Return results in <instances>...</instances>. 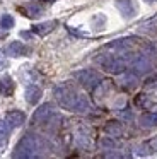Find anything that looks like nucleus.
<instances>
[{"mask_svg":"<svg viewBox=\"0 0 157 159\" xmlns=\"http://www.w3.org/2000/svg\"><path fill=\"white\" fill-rule=\"evenodd\" d=\"M53 94L56 98L58 104L68 111H75V113H87L91 110V103L85 96L78 94L68 84H60L53 89Z\"/></svg>","mask_w":157,"mask_h":159,"instance_id":"nucleus-1","label":"nucleus"},{"mask_svg":"<svg viewBox=\"0 0 157 159\" xmlns=\"http://www.w3.org/2000/svg\"><path fill=\"white\" fill-rule=\"evenodd\" d=\"M46 149L44 140L39 135L34 134H26L19 142H17L16 149H14L12 156L19 159H31V157H39L43 151Z\"/></svg>","mask_w":157,"mask_h":159,"instance_id":"nucleus-2","label":"nucleus"},{"mask_svg":"<svg viewBox=\"0 0 157 159\" xmlns=\"http://www.w3.org/2000/svg\"><path fill=\"white\" fill-rule=\"evenodd\" d=\"M135 57L132 55H101L96 58V62L109 74H123L128 67V63L133 62Z\"/></svg>","mask_w":157,"mask_h":159,"instance_id":"nucleus-3","label":"nucleus"},{"mask_svg":"<svg viewBox=\"0 0 157 159\" xmlns=\"http://www.w3.org/2000/svg\"><path fill=\"white\" fill-rule=\"evenodd\" d=\"M74 77L77 79V82L87 91H92L94 87H97L99 84H101V75H99L96 70H91V69L78 70V72L74 74Z\"/></svg>","mask_w":157,"mask_h":159,"instance_id":"nucleus-4","label":"nucleus"},{"mask_svg":"<svg viewBox=\"0 0 157 159\" xmlns=\"http://www.w3.org/2000/svg\"><path fill=\"white\" fill-rule=\"evenodd\" d=\"M53 111H55V108H53V104H51V103H44V104H41V106L33 113V118H31V125H41V123H46L48 118L53 116Z\"/></svg>","mask_w":157,"mask_h":159,"instance_id":"nucleus-5","label":"nucleus"},{"mask_svg":"<svg viewBox=\"0 0 157 159\" xmlns=\"http://www.w3.org/2000/svg\"><path fill=\"white\" fill-rule=\"evenodd\" d=\"M31 53V48L26 46L22 41H12L5 48V55L9 57H27Z\"/></svg>","mask_w":157,"mask_h":159,"instance_id":"nucleus-6","label":"nucleus"},{"mask_svg":"<svg viewBox=\"0 0 157 159\" xmlns=\"http://www.w3.org/2000/svg\"><path fill=\"white\" fill-rule=\"evenodd\" d=\"M132 67H133V74H149L150 69H152V65H150L149 58H147L145 55H138L133 58L132 62Z\"/></svg>","mask_w":157,"mask_h":159,"instance_id":"nucleus-7","label":"nucleus"},{"mask_svg":"<svg viewBox=\"0 0 157 159\" xmlns=\"http://www.w3.org/2000/svg\"><path fill=\"white\" fill-rule=\"evenodd\" d=\"M75 144L80 149H84V151L91 149L92 140H91V134L87 132V128H78L77 130V134H75Z\"/></svg>","mask_w":157,"mask_h":159,"instance_id":"nucleus-8","label":"nucleus"},{"mask_svg":"<svg viewBox=\"0 0 157 159\" xmlns=\"http://www.w3.org/2000/svg\"><path fill=\"white\" fill-rule=\"evenodd\" d=\"M116 7L125 17H133L137 12V5L133 0H116Z\"/></svg>","mask_w":157,"mask_h":159,"instance_id":"nucleus-9","label":"nucleus"},{"mask_svg":"<svg viewBox=\"0 0 157 159\" xmlns=\"http://www.w3.org/2000/svg\"><path fill=\"white\" fill-rule=\"evenodd\" d=\"M3 118H5L12 127H20V125L26 121V115H24L22 111H17V110H12V111H9V113H5Z\"/></svg>","mask_w":157,"mask_h":159,"instance_id":"nucleus-10","label":"nucleus"},{"mask_svg":"<svg viewBox=\"0 0 157 159\" xmlns=\"http://www.w3.org/2000/svg\"><path fill=\"white\" fill-rule=\"evenodd\" d=\"M14 89H16V86H14V80L10 79L9 75H3L0 77V96H12Z\"/></svg>","mask_w":157,"mask_h":159,"instance_id":"nucleus-11","label":"nucleus"},{"mask_svg":"<svg viewBox=\"0 0 157 159\" xmlns=\"http://www.w3.org/2000/svg\"><path fill=\"white\" fill-rule=\"evenodd\" d=\"M56 24H58L56 21H46V22H41V24H34L33 33H36L38 36H44V34L53 31V29L56 28Z\"/></svg>","mask_w":157,"mask_h":159,"instance_id":"nucleus-12","label":"nucleus"},{"mask_svg":"<svg viewBox=\"0 0 157 159\" xmlns=\"http://www.w3.org/2000/svg\"><path fill=\"white\" fill-rule=\"evenodd\" d=\"M41 87H38V86H27V89H26V101L29 104H36L38 101L41 99Z\"/></svg>","mask_w":157,"mask_h":159,"instance_id":"nucleus-13","label":"nucleus"},{"mask_svg":"<svg viewBox=\"0 0 157 159\" xmlns=\"http://www.w3.org/2000/svg\"><path fill=\"white\" fill-rule=\"evenodd\" d=\"M104 132L109 135V137H119L123 134V127L118 123V121H108L104 127Z\"/></svg>","mask_w":157,"mask_h":159,"instance_id":"nucleus-14","label":"nucleus"},{"mask_svg":"<svg viewBox=\"0 0 157 159\" xmlns=\"http://www.w3.org/2000/svg\"><path fill=\"white\" fill-rule=\"evenodd\" d=\"M132 39L133 38H121V39H116V41L106 45V48H113V50H126L130 45H132Z\"/></svg>","mask_w":157,"mask_h":159,"instance_id":"nucleus-15","label":"nucleus"},{"mask_svg":"<svg viewBox=\"0 0 157 159\" xmlns=\"http://www.w3.org/2000/svg\"><path fill=\"white\" fill-rule=\"evenodd\" d=\"M142 127H155L157 125V113H145L140 118Z\"/></svg>","mask_w":157,"mask_h":159,"instance_id":"nucleus-16","label":"nucleus"},{"mask_svg":"<svg viewBox=\"0 0 157 159\" xmlns=\"http://www.w3.org/2000/svg\"><path fill=\"white\" fill-rule=\"evenodd\" d=\"M119 82H121V86L126 87V89H133V87L137 86V74H133V72L126 74Z\"/></svg>","mask_w":157,"mask_h":159,"instance_id":"nucleus-17","label":"nucleus"},{"mask_svg":"<svg viewBox=\"0 0 157 159\" xmlns=\"http://www.w3.org/2000/svg\"><path fill=\"white\" fill-rule=\"evenodd\" d=\"M12 128L14 127L5 120V118H0V139H3V140H5V139L9 137V134L12 132Z\"/></svg>","mask_w":157,"mask_h":159,"instance_id":"nucleus-18","label":"nucleus"},{"mask_svg":"<svg viewBox=\"0 0 157 159\" xmlns=\"http://www.w3.org/2000/svg\"><path fill=\"white\" fill-rule=\"evenodd\" d=\"M26 12H27L29 17H38V16H41L43 9H41V5H38L36 2H31V4L26 5Z\"/></svg>","mask_w":157,"mask_h":159,"instance_id":"nucleus-19","label":"nucleus"},{"mask_svg":"<svg viewBox=\"0 0 157 159\" xmlns=\"http://www.w3.org/2000/svg\"><path fill=\"white\" fill-rule=\"evenodd\" d=\"M0 28L7 29L9 31L10 28H14V17L10 14H3L2 17H0Z\"/></svg>","mask_w":157,"mask_h":159,"instance_id":"nucleus-20","label":"nucleus"},{"mask_svg":"<svg viewBox=\"0 0 157 159\" xmlns=\"http://www.w3.org/2000/svg\"><path fill=\"white\" fill-rule=\"evenodd\" d=\"M114 137H104V139H101V145L102 147H109V149H114L116 147V142L113 140Z\"/></svg>","mask_w":157,"mask_h":159,"instance_id":"nucleus-21","label":"nucleus"},{"mask_svg":"<svg viewBox=\"0 0 157 159\" xmlns=\"http://www.w3.org/2000/svg\"><path fill=\"white\" fill-rule=\"evenodd\" d=\"M5 36H7V29H0V38H5Z\"/></svg>","mask_w":157,"mask_h":159,"instance_id":"nucleus-22","label":"nucleus"},{"mask_svg":"<svg viewBox=\"0 0 157 159\" xmlns=\"http://www.w3.org/2000/svg\"><path fill=\"white\" fill-rule=\"evenodd\" d=\"M145 2H149V4H152V2H157V0H145Z\"/></svg>","mask_w":157,"mask_h":159,"instance_id":"nucleus-23","label":"nucleus"},{"mask_svg":"<svg viewBox=\"0 0 157 159\" xmlns=\"http://www.w3.org/2000/svg\"><path fill=\"white\" fill-rule=\"evenodd\" d=\"M50 2H55V0H50Z\"/></svg>","mask_w":157,"mask_h":159,"instance_id":"nucleus-24","label":"nucleus"}]
</instances>
